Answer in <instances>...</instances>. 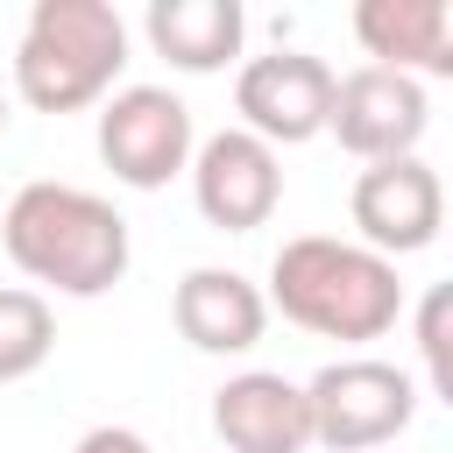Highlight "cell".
<instances>
[{"label":"cell","instance_id":"obj_1","mask_svg":"<svg viewBox=\"0 0 453 453\" xmlns=\"http://www.w3.org/2000/svg\"><path fill=\"white\" fill-rule=\"evenodd\" d=\"M0 248L21 276L64 290V297H106L134 248H127V219L85 191V184H57V177H35L7 198L0 212Z\"/></svg>","mask_w":453,"mask_h":453},{"label":"cell","instance_id":"obj_2","mask_svg":"<svg viewBox=\"0 0 453 453\" xmlns=\"http://www.w3.org/2000/svg\"><path fill=\"white\" fill-rule=\"evenodd\" d=\"M262 304L283 311L290 326L319 333V340L361 347V340H382V333L403 319V283H396V262H382V255L361 248V241L297 234V241L276 248Z\"/></svg>","mask_w":453,"mask_h":453},{"label":"cell","instance_id":"obj_3","mask_svg":"<svg viewBox=\"0 0 453 453\" xmlns=\"http://www.w3.org/2000/svg\"><path fill=\"white\" fill-rule=\"evenodd\" d=\"M127 71V21L106 0H35L14 42V92L35 113H78L113 99Z\"/></svg>","mask_w":453,"mask_h":453},{"label":"cell","instance_id":"obj_4","mask_svg":"<svg viewBox=\"0 0 453 453\" xmlns=\"http://www.w3.org/2000/svg\"><path fill=\"white\" fill-rule=\"evenodd\" d=\"M304 403H311V446H326V453H368V446H389L396 432H411L418 382L396 361L347 354V361H326L304 382Z\"/></svg>","mask_w":453,"mask_h":453},{"label":"cell","instance_id":"obj_5","mask_svg":"<svg viewBox=\"0 0 453 453\" xmlns=\"http://www.w3.org/2000/svg\"><path fill=\"white\" fill-rule=\"evenodd\" d=\"M191 106L170 85H120L99 106V163L127 191H163L177 170H191Z\"/></svg>","mask_w":453,"mask_h":453},{"label":"cell","instance_id":"obj_6","mask_svg":"<svg viewBox=\"0 0 453 453\" xmlns=\"http://www.w3.org/2000/svg\"><path fill=\"white\" fill-rule=\"evenodd\" d=\"M432 127V99L418 78L403 71H382V64H361L347 78H333V106H326V134L361 156V163H389V156H418Z\"/></svg>","mask_w":453,"mask_h":453},{"label":"cell","instance_id":"obj_7","mask_svg":"<svg viewBox=\"0 0 453 453\" xmlns=\"http://www.w3.org/2000/svg\"><path fill=\"white\" fill-rule=\"evenodd\" d=\"M347 212H354V234L361 248H375L382 262L396 255H418L439 241L446 226V184L425 156H389V163H361L354 191H347Z\"/></svg>","mask_w":453,"mask_h":453},{"label":"cell","instance_id":"obj_8","mask_svg":"<svg viewBox=\"0 0 453 453\" xmlns=\"http://www.w3.org/2000/svg\"><path fill=\"white\" fill-rule=\"evenodd\" d=\"M326 106H333V64L311 57V50L248 57L241 78H234V113L269 149H290V142L326 134Z\"/></svg>","mask_w":453,"mask_h":453},{"label":"cell","instance_id":"obj_9","mask_svg":"<svg viewBox=\"0 0 453 453\" xmlns=\"http://www.w3.org/2000/svg\"><path fill=\"white\" fill-rule=\"evenodd\" d=\"M191 198L205 212V226L219 234H255L269 226V212L283 205V163L269 142H255L248 127H219L191 149Z\"/></svg>","mask_w":453,"mask_h":453},{"label":"cell","instance_id":"obj_10","mask_svg":"<svg viewBox=\"0 0 453 453\" xmlns=\"http://www.w3.org/2000/svg\"><path fill=\"white\" fill-rule=\"evenodd\" d=\"M212 432L226 453H311L304 382L276 368H241L212 389Z\"/></svg>","mask_w":453,"mask_h":453},{"label":"cell","instance_id":"obj_11","mask_svg":"<svg viewBox=\"0 0 453 453\" xmlns=\"http://www.w3.org/2000/svg\"><path fill=\"white\" fill-rule=\"evenodd\" d=\"M170 319L177 333L198 347V354H248L262 347L269 333V304H262V283H248L241 269H184L177 290H170Z\"/></svg>","mask_w":453,"mask_h":453},{"label":"cell","instance_id":"obj_12","mask_svg":"<svg viewBox=\"0 0 453 453\" xmlns=\"http://www.w3.org/2000/svg\"><path fill=\"white\" fill-rule=\"evenodd\" d=\"M354 35L382 71L403 78H453V7L446 0H361Z\"/></svg>","mask_w":453,"mask_h":453},{"label":"cell","instance_id":"obj_13","mask_svg":"<svg viewBox=\"0 0 453 453\" xmlns=\"http://www.w3.org/2000/svg\"><path fill=\"white\" fill-rule=\"evenodd\" d=\"M142 28H149V50L170 71L205 78V71H226L241 57L248 14H241V0H149Z\"/></svg>","mask_w":453,"mask_h":453},{"label":"cell","instance_id":"obj_14","mask_svg":"<svg viewBox=\"0 0 453 453\" xmlns=\"http://www.w3.org/2000/svg\"><path fill=\"white\" fill-rule=\"evenodd\" d=\"M57 347V311L42 290L7 283L0 290V382H28Z\"/></svg>","mask_w":453,"mask_h":453},{"label":"cell","instance_id":"obj_15","mask_svg":"<svg viewBox=\"0 0 453 453\" xmlns=\"http://www.w3.org/2000/svg\"><path fill=\"white\" fill-rule=\"evenodd\" d=\"M446 319H453V290L432 283L418 304V354H425V382L432 396H453V354H446Z\"/></svg>","mask_w":453,"mask_h":453},{"label":"cell","instance_id":"obj_16","mask_svg":"<svg viewBox=\"0 0 453 453\" xmlns=\"http://www.w3.org/2000/svg\"><path fill=\"white\" fill-rule=\"evenodd\" d=\"M71 453H149V439H142V432H127V425H92Z\"/></svg>","mask_w":453,"mask_h":453},{"label":"cell","instance_id":"obj_17","mask_svg":"<svg viewBox=\"0 0 453 453\" xmlns=\"http://www.w3.org/2000/svg\"><path fill=\"white\" fill-rule=\"evenodd\" d=\"M0 134H7V92H0Z\"/></svg>","mask_w":453,"mask_h":453}]
</instances>
